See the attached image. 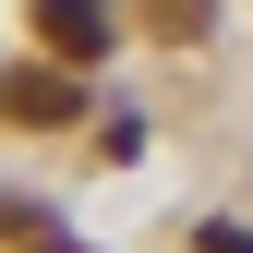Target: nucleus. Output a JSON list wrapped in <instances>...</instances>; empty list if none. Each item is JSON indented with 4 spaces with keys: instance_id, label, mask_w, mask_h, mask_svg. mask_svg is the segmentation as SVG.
Instances as JSON below:
<instances>
[{
    "instance_id": "f257e3e1",
    "label": "nucleus",
    "mask_w": 253,
    "mask_h": 253,
    "mask_svg": "<svg viewBox=\"0 0 253 253\" xmlns=\"http://www.w3.org/2000/svg\"><path fill=\"white\" fill-rule=\"evenodd\" d=\"M37 37H48V48H60V60L84 73V60H109L121 12H109V0H37Z\"/></svg>"
},
{
    "instance_id": "f03ea898",
    "label": "nucleus",
    "mask_w": 253,
    "mask_h": 253,
    "mask_svg": "<svg viewBox=\"0 0 253 253\" xmlns=\"http://www.w3.org/2000/svg\"><path fill=\"white\" fill-rule=\"evenodd\" d=\"M60 121H84L73 60H60V73H12V133H60Z\"/></svg>"
},
{
    "instance_id": "7ed1b4c3",
    "label": "nucleus",
    "mask_w": 253,
    "mask_h": 253,
    "mask_svg": "<svg viewBox=\"0 0 253 253\" xmlns=\"http://www.w3.org/2000/svg\"><path fill=\"white\" fill-rule=\"evenodd\" d=\"M133 24H145V37H181V48H193L205 24H217V0H133Z\"/></svg>"
},
{
    "instance_id": "20e7f679",
    "label": "nucleus",
    "mask_w": 253,
    "mask_h": 253,
    "mask_svg": "<svg viewBox=\"0 0 253 253\" xmlns=\"http://www.w3.org/2000/svg\"><path fill=\"white\" fill-rule=\"evenodd\" d=\"M193 253H253V229H241V217H205V229H193Z\"/></svg>"
},
{
    "instance_id": "39448f33",
    "label": "nucleus",
    "mask_w": 253,
    "mask_h": 253,
    "mask_svg": "<svg viewBox=\"0 0 253 253\" xmlns=\"http://www.w3.org/2000/svg\"><path fill=\"white\" fill-rule=\"evenodd\" d=\"M12 229H24V253H73V241H60V229H37V205H24Z\"/></svg>"
}]
</instances>
